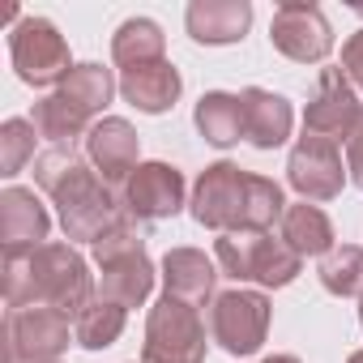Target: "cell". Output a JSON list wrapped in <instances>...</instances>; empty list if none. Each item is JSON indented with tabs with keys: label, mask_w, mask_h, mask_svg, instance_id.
<instances>
[{
	"label": "cell",
	"mask_w": 363,
	"mask_h": 363,
	"mask_svg": "<svg viewBox=\"0 0 363 363\" xmlns=\"http://www.w3.org/2000/svg\"><path fill=\"white\" fill-rule=\"evenodd\" d=\"M35 179L52 193L60 210V227L69 240L94 244L107 235L116 223H124V206L111 197V184L73 150V145H52L48 154L35 158Z\"/></svg>",
	"instance_id": "6da1fadb"
},
{
	"label": "cell",
	"mask_w": 363,
	"mask_h": 363,
	"mask_svg": "<svg viewBox=\"0 0 363 363\" xmlns=\"http://www.w3.org/2000/svg\"><path fill=\"white\" fill-rule=\"evenodd\" d=\"M94 299V282L73 244H43L26 252H5V303L22 308H56L65 316H82Z\"/></svg>",
	"instance_id": "7a4b0ae2"
},
{
	"label": "cell",
	"mask_w": 363,
	"mask_h": 363,
	"mask_svg": "<svg viewBox=\"0 0 363 363\" xmlns=\"http://www.w3.org/2000/svg\"><path fill=\"white\" fill-rule=\"evenodd\" d=\"M90 248H94V261L103 269V286H99L103 299H111L120 308H137V303L150 299V291H154V265L145 257V240L133 227V218L116 223Z\"/></svg>",
	"instance_id": "3957f363"
},
{
	"label": "cell",
	"mask_w": 363,
	"mask_h": 363,
	"mask_svg": "<svg viewBox=\"0 0 363 363\" xmlns=\"http://www.w3.org/2000/svg\"><path fill=\"white\" fill-rule=\"evenodd\" d=\"M218 265L235 282H261V286H286L295 282L303 257L286 248V240H274L269 231H227L218 240Z\"/></svg>",
	"instance_id": "277c9868"
},
{
	"label": "cell",
	"mask_w": 363,
	"mask_h": 363,
	"mask_svg": "<svg viewBox=\"0 0 363 363\" xmlns=\"http://www.w3.org/2000/svg\"><path fill=\"white\" fill-rule=\"evenodd\" d=\"M141 363H206V325L193 303L162 295L150 308Z\"/></svg>",
	"instance_id": "5b68a950"
},
{
	"label": "cell",
	"mask_w": 363,
	"mask_h": 363,
	"mask_svg": "<svg viewBox=\"0 0 363 363\" xmlns=\"http://www.w3.org/2000/svg\"><path fill=\"white\" fill-rule=\"evenodd\" d=\"M13 69L26 86H56L73 73L69 65V43L48 18H22L9 35Z\"/></svg>",
	"instance_id": "8992f818"
},
{
	"label": "cell",
	"mask_w": 363,
	"mask_h": 363,
	"mask_svg": "<svg viewBox=\"0 0 363 363\" xmlns=\"http://www.w3.org/2000/svg\"><path fill=\"white\" fill-rule=\"evenodd\" d=\"M210 333L235 359L257 354L261 342H265V333H269V299L261 291H227V295H214Z\"/></svg>",
	"instance_id": "52a82bcc"
},
{
	"label": "cell",
	"mask_w": 363,
	"mask_h": 363,
	"mask_svg": "<svg viewBox=\"0 0 363 363\" xmlns=\"http://www.w3.org/2000/svg\"><path fill=\"white\" fill-rule=\"evenodd\" d=\"M69 346V316L56 308H22L5 316V363H56Z\"/></svg>",
	"instance_id": "ba28073f"
},
{
	"label": "cell",
	"mask_w": 363,
	"mask_h": 363,
	"mask_svg": "<svg viewBox=\"0 0 363 363\" xmlns=\"http://www.w3.org/2000/svg\"><path fill=\"white\" fill-rule=\"evenodd\" d=\"M244 193H248V171L235 162H214L201 171L193 189V218L210 231H240L244 227Z\"/></svg>",
	"instance_id": "9c48e42d"
},
{
	"label": "cell",
	"mask_w": 363,
	"mask_h": 363,
	"mask_svg": "<svg viewBox=\"0 0 363 363\" xmlns=\"http://www.w3.org/2000/svg\"><path fill=\"white\" fill-rule=\"evenodd\" d=\"M286 179H291V189L303 201H333L342 193V179H346L337 141H325L316 133H303L295 141L291 158H286Z\"/></svg>",
	"instance_id": "30bf717a"
},
{
	"label": "cell",
	"mask_w": 363,
	"mask_h": 363,
	"mask_svg": "<svg viewBox=\"0 0 363 363\" xmlns=\"http://www.w3.org/2000/svg\"><path fill=\"white\" fill-rule=\"evenodd\" d=\"M363 120V103L350 86V77L342 69H320L316 77V90L308 99V111H303V133H316L325 141H350L354 124Z\"/></svg>",
	"instance_id": "8fae6325"
},
{
	"label": "cell",
	"mask_w": 363,
	"mask_h": 363,
	"mask_svg": "<svg viewBox=\"0 0 363 363\" xmlns=\"http://www.w3.org/2000/svg\"><path fill=\"white\" fill-rule=\"evenodd\" d=\"M120 206H124L128 218H145V223L171 218V214H179V206H184V175H179L171 162H141L124 179Z\"/></svg>",
	"instance_id": "7c38bea8"
},
{
	"label": "cell",
	"mask_w": 363,
	"mask_h": 363,
	"mask_svg": "<svg viewBox=\"0 0 363 363\" xmlns=\"http://www.w3.org/2000/svg\"><path fill=\"white\" fill-rule=\"evenodd\" d=\"M269 39H274V48H278L286 60H299V65H316V60H325L329 48H333V30H329L325 13H320L316 5H299V0L274 9Z\"/></svg>",
	"instance_id": "4fadbf2b"
},
{
	"label": "cell",
	"mask_w": 363,
	"mask_h": 363,
	"mask_svg": "<svg viewBox=\"0 0 363 363\" xmlns=\"http://www.w3.org/2000/svg\"><path fill=\"white\" fill-rule=\"evenodd\" d=\"M86 158L94 162V171L107 179V184H124V179L141 167V137L128 120L107 116L86 133Z\"/></svg>",
	"instance_id": "5bb4252c"
},
{
	"label": "cell",
	"mask_w": 363,
	"mask_h": 363,
	"mask_svg": "<svg viewBox=\"0 0 363 363\" xmlns=\"http://www.w3.org/2000/svg\"><path fill=\"white\" fill-rule=\"evenodd\" d=\"M48 231H52V218L30 189L13 184V189L0 193V244H5V252L43 248Z\"/></svg>",
	"instance_id": "9a60e30c"
},
{
	"label": "cell",
	"mask_w": 363,
	"mask_h": 363,
	"mask_svg": "<svg viewBox=\"0 0 363 363\" xmlns=\"http://www.w3.org/2000/svg\"><path fill=\"white\" fill-rule=\"evenodd\" d=\"M189 35L206 48H223V43H240L252 26V5L248 0H193L189 13Z\"/></svg>",
	"instance_id": "2e32d148"
},
{
	"label": "cell",
	"mask_w": 363,
	"mask_h": 363,
	"mask_svg": "<svg viewBox=\"0 0 363 363\" xmlns=\"http://www.w3.org/2000/svg\"><path fill=\"white\" fill-rule=\"evenodd\" d=\"M244 103V137L257 145V150H278L286 137H291V124H295V111L282 94L274 90H261V86H248L240 94Z\"/></svg>",
	"instance_id": "e0dca14e"
},
{
	"label": "cell",
	"mask_w": 363,
	"mask_h": 363,
	"mask_svg": "<svg viewBox=\"0 0 363 363\" xmlns=\"http://www.w3.org/2000/svg\"><path fill=\"white\" fill-rule=\"evenodd\" d=\"M179 90H184V82H179L175 65H167V60L124 69V77H120V94H124L137 111H145V116L171 111L175 99H179Z\"/></svg>",
	"instance_id": "ac0fdd59"
},
{
	"label": "cell",
	"mask_w": 363,
	"mask_h": 363,
	"mask_svg": "<svg viewBox=\"0 0 363 363\" xmlns=\"http://www.w3.org/2000/svg\"><path fill=\"white\" fill-rule=\"evenodd\" d=\"M162 282H167V295L184 299V303H206L214 295V261L197 248H171L162 257Z\"/></svg>",
	"instance_id": "d6986e66"
},
{
	"label": "cell",
	"mask_w": 363,
	"mask_h": 363,
	"mask_svg": "<svg viewBox=\"0 0 363 363\" xmlns=\"http://www.w3.org/2000/svg\"><path fill=\"white\" fill-rule=\"evenodd\" d=\"M282 240L299 257H325V252L337 248L333 244V223L325 218L320 206H308V201L286 206V214H282Z\"/></svg>",
	"instance_id": "ffe728a7"
},
{
	"label": "cell",
	"mask_w": 363,
	"mask_h": 363,
	"mask_svg": "<svg viewBox=\"0 0 363 363\" xmlns=\"http://www.w3.org/2000/svg\"><path fill=\"white\" fill-rule=\"evenodd\" d=\"M193 120H197L201 137L210 145H218V150H227V145H235L244 137V103H240V94H223V90L201 94Z\"/></svg>",
	"instance_id": "44dd1931"
},
{
	"label": "cell",
	"mask_w": 363,
	"mask_h": 363,
	"mask_svg": "<svg viewBox=\"0 0 363 363\" xmlns=\"http://www.w3.org/2000/svg\"><path fill=\"white\" fill-rule=\"evenodd\" d=\"M30 124H35V128H39V137H48L52 145H65V141L73 145V137H82V133H90V128H94V124H90V111H82V107H77L73 99H65L60 90L35 103Z\"/></svg>",
	"instance_id": "7402d4cb"
},
{
	"label": "cell",
	"mask_w": 363,
	"mask_h": 363,
	"mask_svg": "<svg viewBox=\"0 0 363 363\" xmlns=\"http://www.w3.org/2000/svg\"><path fill=\"white\" fill-rule=\"evenodd\" d=\"M162 48H167L162 26L150 22V18H128V22H120V30L111 35V56H116V65H124V69L162 60Z\"/></svg>",
	"instance_id": "603a6c76"
},
{
	"label": "cell",
	"mask_w": 363,
	"mask_h": 363,
	"mask_svg": "<svg viewBox=\"0 0 363 363\" xmlns=\"http://www.w3.org/2000/svg\"><path fill=\"white\" fill-rule=\"evenodd\" d=\"M124 320H128V308H120V303L94 295V299L82 308V316L73 320V337H77L86 350H103V346H111V342L124 333Z\"/></svg>",
	"instance_id": "cb8c5ba5"
},
{
	"label": "cell",
	"mask_w": 363,
	"mask_h": 363,
	"mask_svg": "<svg viewBox=\"0 0 363 363\" xmlns=\"http://www.w3.org/2000/svg\"><path fill=\"white\" fill-rule=\"evenodd\" d=\"M316 274H320V286H325L329 295H342V299L359 295V299H363V248L342 244V248L325 252Z\"/></svg>",
	"instance_id": "d4e9b609"
},
{
	"label": "cell",
	"mask_w": 363,
	"mask_h": 363,
	"mask_svg": "<svg viewBox=\"0 0 363 363\" xmlns=\"http://www.w3.org/2000/svg\"><path fill=\"white\" fill-rule=\"evenodd\" d=\"M60 94L65 99H73L82 111H103L107 103H111V94H116V77H111V69H103V65H77L65 82H60Z\"/></svg>",
	"instance_id": "484cf974"
},
{
	"label": "cell",
	"mask_w": 363,
	"mask_h": 363,
	"mask_svg": "<svg viewBox=\"0 0 363 363\" xmlns=\"http://www.w3.org/2000/svg\"><path fill=\"white\" fill-rule=\"evenodd\" d=\"M286 214V197L274 179L265 175H248V193H244V227L240 231H269L274 223H282Z\"/></svg>",
	"instance_id": "4316f807"
},
{
	"label": "cell",
	"mask_w": 363,
	"mask_h": 363,
	"mask_svg": "<svg viewBox=\"0 0 363 363\" xmlns=\"http://www.w3.org/2000/svg\"><path fill=\"white\" fill-rule=\"evenodd\" d=\"M35 137H39V128L30 120H5L0 124V175H18L35 158Z\"/></svg>",
	"instance_id": "83f0119b"
},
{
	"label": "cell",
	"mask_w": 363,
	"mask_h": 363,
	"mask_svg": "<svg viewBox=\"0 0 363 363\" xmlns=\"http://www.w3.org/2000/svg\"><path fill=\"white\" fill-rule=\"evenodd\" d=\"M342 73L350 77V86L363 90V30H354L342 48Z\"/></svg>",
	"instance_id": "f1b7e54d"
},
{
	"label": "cell",
	"mask_w": 363,
	"mask_h": 363,
	"mask_svg": "<svg viewBox=\"0 0 363 363\" xmlns=\"http://www.w3.org/2000/svg\"><path fill=\"white\" fill-rule=\"evenodd\" d=\"M346 175L363 189V120L354 124V133H350V141H346Z\"/></svg>",
	"instance_id": "f546056e"
},
{
	"label": "cell",
	"mask_w": 363,
	"mask_h": 363,
	"mask_svg": "<svg viewBox=\"0 0 363 363\" xmlns=\"http://www.w3.org/2000/svg\"><path fill=\"white\" fill-rule=\"evenodd\" d=\"M261 363H299L295 354H269V359H261Z\"/></svg>",
	"instance_id": "4dcf8cb0"
},
{
	"label": "cell",
	"mask_w": 363,
	"mask_h": 363,
	"mask_svg": "<svg viewBox=\"0 0 363 363\" xmlns=\"http://www.w3.org/2000/svg\"><path fill=\"white\" fill-rule=\"evenodd\" d=\"M346 363H363V350H354V354H350V359H346Z\"/></svg>",
	"instance_id": "1f68e13d"
},
{
	"label": "cell",
	"mask_w": 363,
	"mask_h": 363,
	"mask_svg": "<svg viewBox=\"0 0 363 363\" xmlns=\"http://www.w3.org/2000/svg\"><path fill=\"white\" fill-rule=\"evenodd\" d=\"M359 325H363V303H359Z\"/></svg>",
	"instance_id": "d6a6232c"
}]
</instances>
